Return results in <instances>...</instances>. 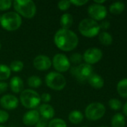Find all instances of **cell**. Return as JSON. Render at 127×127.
<instances>
[{
    "label": "cell",
    "mask_w": 127,
    "mask_h": 127,
    "mask_svg": "<svg viewBox=\"0 0 127 127\" xmlns=\"http://www.w3.org/2000/svg\"><path fill=\"white\" fill-rule=\"evenodd\" d=\"M9 119V115L6 111L0 110V124H4Z\"/></svg>",
    "instance_id": "32"
},
{
    "label": "cell",
    "mask_w": 127,
    "mask_h": 127,
    "mask_svg": "<svg viewBox=\"0 0 127 127\" xmlns=\"http://www.w3.org/2000/svg\"><path fill=\"white\" fill-rule=\"evenodd\" d=\"M0 24L7 31H14L22 25V18L16 12H7L1 16Z\"/></svg>",
    "instance_id": "3"
},
{
    "label": "cell",
    "mask_w": 127,
    "mask_h": 127,
    "mask_svg": "<svg viewBox=\"0 0 127 127\" xmlns=\"http://www.w3.org/2000/svg\"><path fill=\"white\" fill-rule=\"evenodd\" d=\"M10 69L13 72H19L24 68V64L22 61L19 60H14L10 63Z\"/></svg>",
    "instance_id": "26"
},
{
    "label": "cell",
    "mask_w": 127,
    "mask_h": 127,
    "mask_svg": "<svg viewBox=\"0 0 127 127\" xmlns=\"http://www.w3.org/2000/svg\"><path fill=\"white\" fill-rule=\"evenodd\" d=\"M13 4L16 13L26 19H31L36 14V4L31 0H16Z\"/></svg>",
    "instance_id": "2"
},
{
    "label": "cell",
    "mask_w": 127,
    "mask_h": 127,
    "mask_svg": "<svg viewBox=\"0 0 127 127\" xmlns=\"http://www.w3.org/2000/svg\"><path fill=\"white\" fill-rule=\"evenodd\" d=\"M105 106L103 103L98 102H94L89 104L85 110V115L86 118L92 121H96L101 119L105 115Z\"/></svg>",
    "instance_id": "8"
},
{
    "label": "cell",
    "mask_w": 127,
    "mask_h": 127,
    "mask_svg": "<svg viewBox=\"0 0 127 127\" xmlns=\"http://www.w3.org/2000/svg\"><path fill=\"white\" fill-rule=\"evenodd\" d=\"M7 83L4 82V81H1L0 82V94L4 93V92H6L7 89Z\"/></svg>",
    "instance_id": "37"
},
{
    "label": "cell",
    "mask_w": 127,
    "mask_h": 127,
    "mask_svg": "<svg viewBox=\"0 0 127 127\" xmlns=\"http://www.w3.org/2000/svg\"><path fill=\"white\" fill-rule=\"evenodd\" d=\"M1 43H0V50H1Z\"/></svg>",
    "instance_id": "40"
},
{
    "label": "cell",
    "mask_w": 127,
    "mask_h": 127,
    "mask_svg": "<svg viewBox=\"0 0 127 127\" xmlns=\"http://www.w3.org/2000/svg\"><path fill=\"white\" fill-rule=\"evenodd\" d=\"M48 127H67V126L66 122L63 119L55 118L49 122Z\"/></svg>",
    "instance_id": "27"
},
{
    "label": "cell",
    "mask_w": 127,
    "mask_h": 127,
    "mask_svg": "<svg viewBox=\"0 0 127 127\" xmlns=\"http://www.w3.org/2000/svg\"><path fill=\"white\" fill-rule=\"evenodd\" d=\"M40 97V100L43 101L44 103H48L49 102H50L52 99V97L49 93H43Z\"/></svg>",
    "instance_id": "33"
},
{
    "label": "cell",
    "mask_w": 127,
    "mask_h": 127,
    "mask_svg": "<svg viewBox=\"0 0 127 127\" xmlns=\"http://www.w3.org/2000/svg\"><path fill=\"white\" fill-rule=\"evenodd\" d=\"M48 121L43 118H40L39 121H37V123L35 124V127H48Z\"/></svg>",
    "instance_id": "34"
},
{
    "label": "cell",
    "mask_w": 127,
    "mask_h": 127,
    "mask_svg": "<svg viewBox=\"0 0 127 127\" xmlns=\"http://www.w3.org/2000/svg\"><path fill=\"white\" fill-rule=\"evenodd\" d=\"M88 82L91 87L96 89H100L104 86L103 78L100 75L97 74H93L88 80Z\"/></svg>",
    "instance_id": "17"
},
{
    "label": "cell",
    "mask_w": 127,
    "mask_h": 127,
    "mask_svg": "<svg viewBox=\"0 0 127 127\" xmlns=\"http://www.w3.org/2000/svg\"><path fill=\"white\" fill-rule=\"evenodd\" d=\"M12 1L10 0H0V10L4 11L10 8Z\"/></svg>",
    "instance_id": "30"
},
{
    "label": "cell",
    "mask_w": 127,
    "mask_h": 127,
    "mask_svg": "<svg viewBox=\"0 0 127 127\" xmlns=\"http://www.w3.org/2000/svg\"><path fill=\"white\" fill-rule=\"evenodd\" d=\"M125 9V4L121 1H115L110 4L109 11L112 14H121Z\"/></svg>",
    "instance_id": "22"
},
{
    "label": "cell",
    "mask_w": 127,
    "mask_h": 127,
    "mask_svg": "<svg viewBox=\"0 0 127 127\" xmlns=\"http://www.w3.org/2000/svg\"><path fill=\"white\" fill-rule=\"evenodd\" d=\"M45 82L49 88L55 91L63 90L67 84L65 77L61 73L55 71L49 72L46 74Z\"/></svg>",
    "instance_id": "6"
},
{
    "label": "cell",
    "mask_w": 127,
    "mask_h": 127,
    "mask_svg": "<svg viewBox=\"0 0 127 127\" xmlns=\"http://www.w3.org/2000/svg\"><path fill=\"white\" fill-rule=\"evenodd\" d=\"M100 30L99 23L91 18L84 19L79 24V31L80 33L88 38H93L98 35Z\"/></svg>",
    "instance_id": "5"
},
{
    "label": "cell",
    "mask_w": 127,
    "mask_h": 127,
    "mask_svg": "<svg viewBox=\"0 0 127 127\" xmlns=\"http://www.w3.org/2000/svg\"><path fill=\"white\" fill-rule=\"evenodd\" d=\"M10 88L13 93L16 94L21 93L23 91V88H24L22 80L17 76L12 77L10 80Z\"/></svg>",
    "instance_id": "16"
},
{
    "label": "cell",
    "mask_w": 127,
    "mask_h": 127,
    "mask_svg": "<svg viewBox=\"0 0 127 127\" xmlns=\"http://www.w3.org/2000/svg\"><path fill=\"white\" fill-rule=\"evenodd\" d=\"M86 127V126H84V127Z\"/></svg>",
    "instance_id": "42"
},
{
    "label": "cell",
    "mask_w": 127,
    "mask_h": 127,
    "mask_svg": "<svg viewBox=\"0 0 127 127\" xmlns=\"http://www.w3.org/2000/svg\"><path fill=\"white\" fill-rule=\"evenodd\" d=\"M19 100L22 105L30 110L36 109L40 103L39 94L32 89H25L20 93Z\"/></svg>",
    "instance_id": "4"
},
{
    "label": "cell",
    "mask_w": 127,
    "mask_h": 127,
    "mask_svg": "<svg viewBox=\"0 0 127 127\" xmlns=\"http://www.w3.org/2000/svg\"><path fill=\"white\" fill-rule=\"evenodd\" d=\"M88 13L91 17V19L95 21H101L103 20L107 16V9L103 4L94 3L88 7Z\"/></svg>",
    "instance_id": "10"
},
{
    "label": "cell",
    "mask_w": 127,
    "mask_h": 127,
    "mask_svg": "<svg viewBox=\"0 0 127 127\" xmlns=\"http://www.w3.org/2000/svg\"><path fill=\"white\" fill-rule=\"evenodd\" d=\"M82 60H83V57H82V54H80L79 53H74L70 57V63H72L75 64V65L80 64Z\"/></svg>",
    "instance_id": "29"
},
{
    "label": "cell",
    "mask_w": 127,
    "mask_h": 127,
    "mask_svg": "<svg viewBox=\"0 0 127 127\" xmlns=\"http://www.w3.org/2000/svg\"><path fill=\"white\" fill-rule=\"evenodd\" d=\"M100 25V29H103V30H107L110 28L111 26V24H110V22L108 21V20H103Z\"/></svg>",
    "instance_id": "36"
},
{
    "label": "cell",
    "mask_w": 127,
    "mask_h": 127,
    "mask_svg": "<svg viewBox=\"0 0 127 127\" xmlns=\"http://www.w3.org/2000/svg\"><path fill=\"white\" fill-rule=\"evenodd\" d=\"M99 40L104 45H110L113 42V37L109 32L103 31L99 34Z\"/></svg>",
    "instance_id": "23"
},
{
    "label": "cell",
    "mask_w": 127,
    "mask_h": 127,
    "mask_svg": "<svg viewBox=\"0 0 127 127\" xmlns=\"http://www.w3.org/2000/svg\"></svg>",
    "instance_id": "43"
},
{
    "label": "cell",
    "mask_w": 127,
    "mask_h": 127,
    "mask_svg": "<svg viewBox=\"0 0 127 127\" xmlns=\"http://www.w3.org/2000/svg\"><path fill=\"white\" fill-rule=\"evenodd\" d=\"M40 116L37 110L31 109L28 111L22 117V122L28 127L35 125L39 121Z\"/></svg>",
    "instance_id": "14"
},
{
    "label": "cell",
    "mask_w": 127,
    "mask_h": 127,
    "mask_svg": "<svg viewBox=\"0 0 127 127\" xmlns=\"http://www.w3.org/2000/svg\"><path fill=\"white\" fill-rule=\"evenodd\" d=\"M104 2H106V0H94V3L98 4H102Z\"/></svg>",
    "instance_id": "39"
},
{
    "label": "cell",
    "mask_w": 127,
    "mask_h": 127,
    "mask_svg": "<svg viewBox=\"0 0 127 127\" xmlns=\"http://www.w3.org/2000/svg\"><path fill=\"white\" fill-rule=\"evenodd\" d=\"M71 74L81 83H84L93 74V67L87 63H81L70 69Z\"/></svg>",
    "instance_id": "7"
},
{
    "label": "cell",
    "mask_w": 127,
    "mask_h": 127,
    "mask_svg": "<svg viewBox=\"0 0 127 127\" xmlns=\"http://www.w3.org/2000/svg\"><path fill=\"white\" fill-rule=\"evenodd\" d=\"M19 104L18 98L12 95H5L0 98V105L1 106L7 110L15 109Z\"/></svg>",
    "instance_id": "12"
},
{
    "label": "cell",
    "mask_w": 127,
    "mask_h": 127,
    "mask_svg": "<svg viewBox=\"0 0 127 127\" xmlns=\"http://www.w3.org/2000/svg\"><path fill=\"white\" fill-rule=\"evenodd\" d=\"M0 127H4V126H1V125H0Z\"/></svg>",
    "instance_id": "41"
},
{
    "label": "cell",
    "mask_w": 127,
    "mask_h": 127,
    "mask_svg": "<svg viewBox=\"0 0 127 127\" xmlns=\"http://www.w3.org/2000/svg\"><path fill=\"white\" fill-rule=\"evenodd\" d=\"M111 124L112 127H125V117L121 113H117L112 117Z\"/></svg>",
    "instance_id": "20"
},
{
    "label": "cell",
    "mask_w": 127,
    "mask_h": 127,
    "mask_svg": "<svg viewBox=\"0 0 127 127\" xmlns=\"http://www.w3.org/2000/svg\"><path fill=\"white\" fill-rule=\"evenodd\" d=\"M68 119L70 122L73 124H79L82 122L84 119L83 114L79 110H73L70 112Z\"/></svg>",
    "instance_id": "19"
},
{
    "label": "cell",
    "mask_w": 127,
    "mask_h": 127,
    "mask_svg": "<svg viewBox=\"0 0 127 127\" xmlns=\"http://www.w3.org/2000/svg\"><path fill=\"white\" fill-rule=\"evenodd\" d=\"M109 106L110 107V109L117 111V110H120L122 108V103L120 100L116 99V98H112L111 100H109Z\"/></svg>",
    "instance_id": "28"
},
{
    "label": "cell",
    "mask_w": 127,
    "mask_h": 127,
    "mask_svg": "<svg viewBox=\"0 0 127 127\" xmlns=\"http://www.w3.org/2000/svg\"><path fill=\"white\" fill-rule=\"evenodd\" d=\"M117 92L121 97L127 98V78L122 79L118 82L117 85Z\"/></svg>",
    "instance_id": "21"
},
{
    "label": "cell",
    "mask_w": 127,
    "mask_h": 127,
    "mask_svg": "<svg viewBox=\"0 0 127 127\" xmlns=\"http://www.w3.org/2000/svg\"><path fill=\"white\" fill-rule=\"evenodd\" d=\"M73 17L70 13H64L60 19V25L61 26L62 29H67L73 25Z\"/></svg>",
    "instance_id": "18"
},
{
    "label": "cell",
    "mask_w": 127,
    "mask_h": 127,
    "mask_svg": "<svg viewBox=\"0 0 127 127\" xmlns=\"http://www.w3.org/2000/svg\"><path fill=\"white\" fill-rule=\"evenodd\" d=\"M123 112L124 113V115L127 116V101L126 102V103L124 104V107H123Z\"/></svg>",
    "instance_id": "38"
},
{
    "label": "cell",
    "mask_w": 127,
    "mask_h": 127,
    "mask_svg": "<svg viewBox=\"0 0 127 127\" xmlns=\"http://www.w3.org/2000/svg\"><path fill=\"white\" fill-rule=\"evenodd\" d=\"M0 18H1V16H0Z\"/></svg>",
    "instance_id": "44"
},
{
    "label": "cell",
    "mask_w": 127,
    "mask_h": 127,
    "mask_svg": "<svg viewBox=\"0 0 127 127\" xmlns=\"http://www.w3.org/2000/svg\"><path fill=\"white\" fill-rule=\"evenodd\" d=\"M55 45L63 51H71L79 44L78 36L72 31L67 29H59L54 36Z\"/></svg>",
    "instance_id": "1"
},
{
    "label": "cell",
    "mask_w": 127,
    "mask_h": 127,
    "mask_svg": "<svg viewBox=\"0 0 127 127\" xmlns=\"http://www.w3.org/2000/svg\"><path fill=\"white\" fill-rule=\"evenodd\" d=\"M11 74V71L4 64H0V81L7 80Z\"/></svg>",
    "instance_id": "24"
},
{
    "label": "cell",
    "mask_w": 127,
    "mask_h": 127,
    "mask_svg": "<svg viewBox=\"0 0 127 127\" xmlns=\"http://www.w3.org/2000/svg\"><path fill=\"white\" fill-rule=\"evenodd\" d=\"M53 68L58 71V73H63L68 71L70 68V62L68 57L63 54H55L52 61Z\"/></svg>",
    "instance_id": "9"
},
{
    "label": "cell",
    "mask_w": 127,
    "mask_h": 127,
    "mask_svg": "<svg viewBox=\"0 0 127 127\" xmlns=\"http://www.w3.org/2000/svg\"><path fill=\"white\" fill-rule=\"evenodd\" d=\"M42 84V80L40 79V77H39L38 76L36 75H33L28 77V85L31 87V88H38L41 86Z\"/></svg>",
    "instance_id": "25"
},
{
    "label": "cell",
    "mask_w": 127,
    "mask_h": 127,
    "mask_svg": "<svg viewBox=\"0 0 127 127\" xmlns=\"http://www.w3.org/2000/svg\"><path fill=\"white\" fill-rule=\"evenodd\" d=\"M70 1H67V0H64V1H60L58 3V7L59 10H67L69 9V7H70Z\"/></svg>",
    "instance_id": "31"
},
{
    "label": "cell",
    "mask_w": 127,
    "mask_h": 127,
    "mask_svg": "<svg viewBox=\"0 0 127 127\" xmlns=\"http://www.w3.org/2000/svg\"><path fill=\"white\" fill-rule=\"evenodd\" d=\"M38 112L41 118L47 121L52 119L55 115V109L51 105L48 103H43L40 105L38 109Z\"/></svg>",
    "instance_id": "15"
},
{
    "label": "cell",
    "mask_w": 127,
    "mask_h": 127,
    "mask_svg": "<svg viewBox=\"0 0 127 127\" xmlns=\"http://www.w3.org/2000/svg\"><path fill=\"white\" fill-rule=\"evenodd\" d=\"M82 57L85 63L91 65L101 60L103 58V51L97 48H91L85 51Z\"/></svg>",
    "instance_id": "11"
},
{
    "label": "cell",
    "mask_w": 127,
    "mask_h": 127,
    "mask_svg": "<svg viewBox=\"0 0 127 127\" xmlns=\"http://www.w3.org/2000/svg\"><path fill=\"white\" fill-rule=\"evenodd\" d=\"M34 67L38 71H46L50 68L52 61L50 58L45 55H38L33 60Z\"/></svg>",
    "instance_id": "13"
},
{
    "label": "cell",
    "mask_w": 127,
    "mask_h": 127,
    "mask_svg": "<svg viewBox=\"0 0 127 127\" xmlns=\"http://www.w3.org/2000/svg\"><path fill=\"white\" fill-rule=\"evenodd\" d=\"M70 4H73L77 7H80L82 5H85L88 2V0H70Z\"/></svg>",
    "instance_id": "35"
}]
</instances>
